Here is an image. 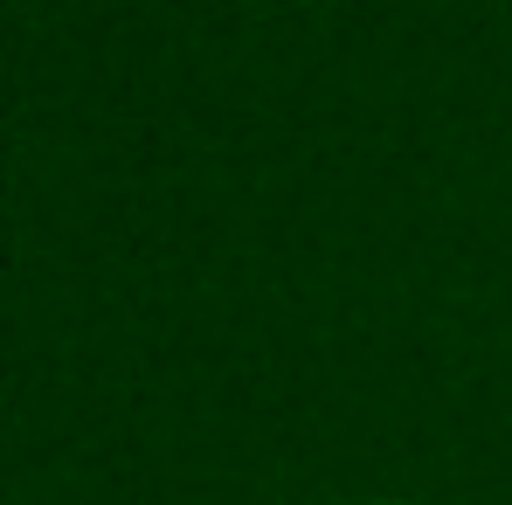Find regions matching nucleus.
Masks as SVG:
<instances>
[{
	"label": "nucleus",
	"instance_id": "1",
	"mask_svg": "<svg viewBox=\"0 0 512 505\" xmlns=\"http://www.w3.org/2000/svg\"><path fill=\"white\" fill-rule=\"evenodd\" d=\"M374 505H395V499H374Z\"/></svg>",
	"mask_w": 512,
	"mask_h": 505
}]
</instances>
